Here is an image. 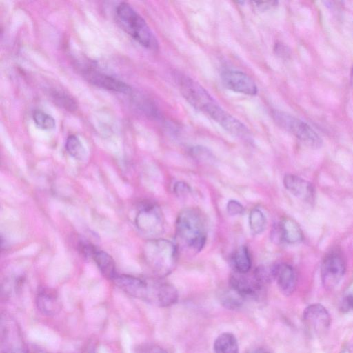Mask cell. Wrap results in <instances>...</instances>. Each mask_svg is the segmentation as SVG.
I'll list each match as a JSON object with an SVG mask.
<instances>
[{
  "instance_id": "cell-1",
  "label": "cell",
  "mask_w": 353,
  "mask_h": 353,
  "mask_svg": "<svg viewBox=\"0 0 353 353\" xmlns=\"http://www.w3.org/2000/svg\"><path fill=\"white\" fill-rule=\"evenodd\" d=\"M121 290L134 298L158 307H168L178 300L175 287L161 279H150L117 274L112 280Z\"/></svg>"
},
{
  "instance_id": "cell-2",
  "label": "cell",
  "mask_w": 353,
  "mask_h": 353,
  "mask_svg": "<svg viewBox=\"0 0 353 353\" xmlns=\"http://www.w3.org/2000/svg\"><path fill=\"white\" fill-rule=\"evenodd\" d=\"M175 228L181 245L194 252L203 249L207 240V229L200 210L194 208L181 210L176 217Z\"/></svg>"
},
{
  "instance_id": "cell-3",
  "label": "cell",
  "mask_w": 353,
  "mask_h": 353,
  "mask_svg": "<svg viewBox=\"0 0 353 353\" xmlns=\"http://www.w3.org/2000/svg\"><path fill=\"white\" fill-rule=\"evenodd\" d=\"M143 256L150 270L159 279L170 274L177 262V248L165 239H149L143 245Z\"/></svg>"
},
{
  "instance_id": "cell-4",
  "label": "cell",
  "mask_w": 353,
  "mask_h": 353,
  "mask_svg": "<svg viewBox=\"0 0 353 353\" xmlns=\"http://www.w3.org/2000/svg\"><path fill=\"white\" fill-rule=\"evenodd\" d=\"M116 19L120 27L143 47L156 50L158 42L143 18L128 3L121 2L116 8Z\"/></svg>"
},
{
  "instance_id": "cell-5",
  "label": "cell",
  "mask_w": 353,
  "mask_h": 353,
  "mask_svg": "<svg viewBox=\"0 0 353 353\" xmlns=\"http://www.w3.org/2000/svg\"><path fill=\"white\" fill-rule=\"evenodd\" d=\"M177 84L185 99L196 110L203 112L214 120L223 110L208 92L192 78L179 74Z\"/></svg>"
},
{
  "instance_id": "cell-6",
  "label": "cell",
  "mask_w": 353,
  "mask_h": 353,
  "mask_svg": "<svg viewBox=\"0 0 353 353\" xmlns=\"http://www.w3.org/2000/svg\"><path fill=\"white\" fill-rule=\"evenodd\" d=\"M272 117L280 128L295 136L307 146L312 148L321 146V137L304 121L279 110L273 111Z\"/></svg>"
},
{
  "instance_id": "cell-7",
  "label": "cell",
  "mask_w": 353,
  "mask_h": 353,
  "mask_svg": "<svg viewBox=\"0 0 353 353\" xmlns=\"http://www.w3.org/2000/svg\"><path fill=\"white\" fill-rule=\"evenodd\" d=\"M134 222L141 233L152 236L162 233L164 228L162 211L153 203H145L139 208Z\"/></svg>"
},
{
  "instance_id": "cell-8",
  "label": "cell",
  "mask_w": 353,
  "mask_h": 353,
  "mask_svg": "<svg viewBox=\"0 0 353 353\" xmlns=\"http://www.w3.org/2000/svg\"><path fill=\"white\" fill-rule=\"evenodd\" d=\"M346 270L344 257L338 251H332L324 258L321 268L323 285L327 290L335 288L343 277Z\"/></svg>"
},
{
  "instance_id": "cell-9",
  "label": "cell",
  "mask_w": 353,
  "mask_h": 353,
  "mask_svg": "<svg viewBox=\"0 0 353 353\" xmlns=\"http://www.w3.org/2000/svg\"><path fill=\"white\" fill-rule=\"evenodd\" d=\"M303 318L308 331L316 336L324 334L330 327V315L327 309L319 303L308 305L303 312Z\"/></svg>"
},
{
  "instance_id": "cell-10",
  "label": "cell",
  "mask_w": 353,
  "mask_h": 353,
  "mask_svg": "<svg viewBox=\"0 0 353 353\" xmlns=\"http://www.w3.org/2000/svg\"><path fill=\"white\" fill-rule=\"evenodd\" d=\"M221 77L224 85L232 91L252 96L258 92L255 82L243 72L226 70L221 73Z\"/></svg>"
},
{
  "instance_id": "cell-11",
  "label": "cell",
  "mask_w": 353,
  "mask_h": 353,
  "mask_svg": "<svg viewBox=\"0 0 353 353\" xmlns=\"http://www.w3.org/2000/svg\"><path fill=\"white\" fill-rule=\"evenodd\" d=\"M272 240L278 243H299L303 239V233L299 224L290 218H285L272 229Z\"/></svg>"
},
{
  "instance_id": "cell-12",
  "label": "cell",
  "mask_w": 353,
  "mask_h": 353,
  "mask_svg": "<svg viewBox=\"0 0 353 353\" xmlns=\"http://www.w3.org/2000/svg\"><path fill=\"white\" fill-rule=\"evenodd\" d=\"M230 288L245 299L256 298L263 286L258 281L254 273L252 276L234 272L230 278Z\"/></svg>"
},
{
  "instance_id": "cell-13",
  "label": "cell",
  "mask_w": 353,
  "mask_h": 353,
  "mask_svg": "<svg viewBox=\"0 0 353 353\" xmlns=\"http://www.w3.org/2000/svg\"><path fill=\"white\" fill-rule=\"evenodd\" d=\"M83 75L89 82L99 88L121 93L131 92V88L125 83L95 70L86 68L83 71Z\"/></svg>"
},
{
  "instance_id": "cell-14",
  "label": "cell",
  "mask_w": 353,
  "mask_h": 353,
  "mask_svg": "<svg viewBox=\"0 0 353 353\" xmlns=\"http://www.w3.org/2000/svg\"><path fill=\"white\" fill-rule=\"evenodd\" d=\"M283 185L294 196L307 202L312 203L315 198L313 185L303 178L292 174H286L283 178Z\"/></svg>"
},
{
  "instance_id": "cell-15",
  "label": "cell",
  "mask_w": 353,
  "mask_h": 353,
  "mask_svg": "<svg viewBox=\"0 0 353 353\" xmlns=\"http://www.w3.org/2000/svg\"><path fill=\"white\" fill-rule=\"evenodd\" d=\"M274 279L276 281L280 291L285 295H291L297 284V275L294 268L287 263L273 266Z\"/></svg>"
},
{
  "instance_id": "cell-16",
  "label": "cell",
  "mask_w": 353,
  "mask_h": 353,
  "mask_svg": "<svg viewBox=\"0 0 353 353\" xmlns=\"http://www.w3.org/2000/svg\"><path fill=\"white\" fill-rule=\"evenodd\" d=\"M38 310L48 316L54 315L61 310V303L54 292L49 289L40 290L36 299Z\"/></svg>"
},
{
  "instance_id": "cell-17",
  "label": "cell",
  "mask_w": 353,
  "mask_h": 353,
  "mask_svg": "<svg viewBox=\"0 0 353 353\" xmlns=\"http://www.w3.org/2000/svg\"><path fill=\"white\" fill-rule=\"evenodd\" d=\"M90 256L94 261L101 272L107 279L113 280L118 274L114 259L105 251L93 247Z\"/></svg>"
},
{
  "instance_id": "cell-18",
  "label": "cell",
  "mask_w": 353,
  "mask_h": 353,
  "mask_svg": "<svg viewBox=\"0 0 353 353\" xmlns=\"http://www.w3.org/2000/svg\"><path fill=\"white\" fill-rule=\"evenodd\" d=\"M214 353H239L236 338L230 332L221 334L214 341Z\"/></svg>"
},
{
  "instance_id": "cell-19",
  "label": "cell",
  "mask_w": 353,
  "mask_h": 353,
  "mask_svg": "<svg viewBox=\"0 0 353 353\" xmlns=\"http://www.w3.org/2000/svg\"><path fill=\"white\" fill-rule=\"evenodd\" d=\"M232 263L234 272L241 274H246L250 272L252 262L249 250L246 246L242 245L235 250L232 256Z\"/></svg>"
},
{
  "instance_id": "cell-20",
  "label": "cell",
  "mask_w": 353,
  "mask_h": 353,
  "mask_svg": "<svg viewBox=\"0 0 353 353\" xmlns=\"http://www.w3.org/2000/svg\"><path fill=\"white\" fill-rule=\"evenodd\" d=\"M248 222L252 232L254 234H259L264 231L267 220L261 210L254 208L249 214Z\"/></svg>"
},
{
  "instance_id": "cell-21",
  "label": "cell",
  "mask_w": 353,
  "mask_h": 353,
  "mask_svg": "<svg viewBox=\"0 0 353 353\" xmlns=\"http://www.w3.org/2000/svg\"><path fill=\"white\" fill-rule=\"evenodd\" d=\"M65 150L71 157L77 160H82L85 157V150L76 135L71 134L67 137Z\"/></svg>"
},
{
  "instance_id": "cell-22",
  "label": "cell",
  "mask_w": 353,
  "mask_h": 353,
  "mask_svg": "<svg viewBox=\"0 0 353 353\" xmlns=\"http://www.w3.org/2000/svg\"><path fill=\"white\" fill-rule=\"evenodd\" d=\"M245 298L239 293L230 289L225 292L221 296V303L225 307L230 310H236L242 306Z\"/></svg>"
},
{
  "instance_id": "cell-23",
  "label": "cell",
  "mask_w": 353,
  "mask_h": 353,
  "mask_svg": "<svg viewBox=\"0 0 353 353\" xmlns=\"http://www.w3.org/2000/svg\"><path fill=\"white\" fill-rule=\"evenodd\" d=\"M32 119L36 125L42 130H50L56 125L55 120L51 115L39 110L33 112Z\"/></svg>"
},
{
  "instance_id": "cell-24",
  "label": "cell",
  "mask_w": 353,
  "mask_h": 353,
  "mask_svg": "<svg viewBox=\"0 0 353 353\" xmlns=\"http://www.w3.org/2000/svg\"><path fill=\"white\" fill-rule=\"evenodd\" d=\"M52 95L53 99L57 105H59L60 106L69 110H72L76 108L77 104L75 101L65 93L55 92H53Z\"/></svg>"
},
{
  "instance_id": "cell-25",
  "label": "cell",
  "mask_w": 353,
  "mask_h": 353,
  "mask_svg": "<svg viewBox=\"0 0 353 353\" xmlns=\"http://www.w3.org/2000/svg\"><path fill=\"white\" fill-rule=\"evenodd\" d=\"M135 353H168L163 347L153 343H143L136 347Z\"/></svg>"
},
{
  "instance_id": "cell-26",
  "label": "cell",
  "mask_w": 353,
  "mask_h": 353,
  "mask_svg": "<svg viewBox=\"0 0 353 353\" xmlns=\"http://www.w3.org/2000/svg\"><path fill=\"white\" fill-rule=\"evenodd\" d=\"M226 210L229 215L236 216L243 212L244 208L239 201L231 199L227 203Z\"/></svg>"
},
{
  "instance_id": "cell-27",
  "label": "cell",
  "mask_w": 353,
  "mask_h": 353,
  "mask_svg": "<svg viewBox=\"0 0 353 353\" xmlns=\"http://www.w3.org/2000/svg\"><path fill=\"white\" fill-rule=\"evenodd\" d=\"M174 192L177 196L183 197L191 192L190 186L185 182L179 181L174 185Z\"/></svg>"
},
{
  "instance_id": "cell-28",
  "label": "cell",
  "mask_w": 353,
  "mask_h": 353,
  "mask_svg": "<svg viewBox=\"0 0 353 353\" xmlns=\"http://www.w3.org/2000/svg\"><path fill=\"white\" fill-rule=\"evenodd\" d=\"M252 7L256 10L265 11L276 6L278 2L274 1H251Z\"/></svg>"
},
{
  "instance_id": "cell-29",
  "label": "cell",
  "mask_w": 353,
  "mask_h": 353,
  "mask_svg": "<svg viewBox=\"0 0 353 353\" xmlns=\"http://www.w3.org/2000/svg\"><path fill=\"white\" fill-rule=\"evenodd\" d=\"M250 353H272L268 350L264 348V347H258L253 351H252Z\"/></svg>"
},
{
  "instance_id": "cell-30",
  "label": "cell",
  "mask_w": 353,
  "mask_h": 353,
  "mask_svg": "<svg viewBox=\"0 0 353 353\" xmlns=\"http://www.w3.org/2000/svg\"><path fill=\"white\" fill-rule=\"evenodd\" d=\"M340 353H353V345L344 347Z\"/></svg>"
},
{
  "instance_id": "cell-31",
  "label": "cell",
  "mask_w": 353,
  "mask_h": 353,
  "mask_svg": "<svg viewBox=\"0 0 353 353\" xmlns=\"http://www.w3.org/2000/svg\"><path fill=\"white\" fill-rule=\"evenodd\" d=\"M345 304L353 309V296H348L345 301Z\"/></svg>"
},
{
  "instance_id": "cell-32",
  "label": "cell",
  "mask_w": 353,
  "mask_h": 353,
  "mask_svg": "<svg viewBox=\"0 0 353 353\" xmlns=\"http://www.w3.org/2000/svg\"><path fill=\"white\" fill-rule=\"evenodd\" d=\"M5 353H23V352L10 350V351L6 352Z\"/></svg>"
}]
</instances>
